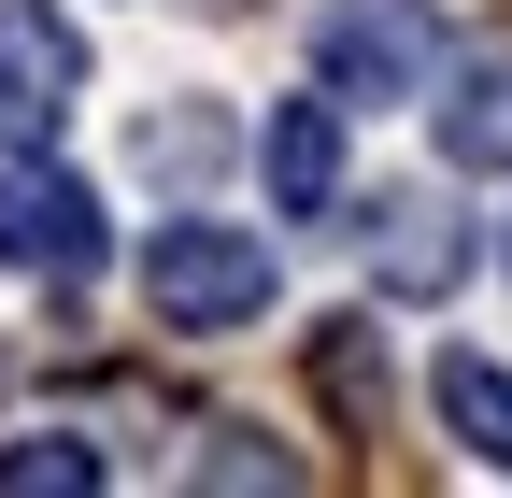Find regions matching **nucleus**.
Listing matches in <instances>:
<instances>
[{"label": "nucleus", "instance_id": "nucleus-2", "mask_svg": "<svg viewBox=\"0 0 512 498\" xmlns=\"http://www.w3.org/2000/svg\"><path fill=\"white\" fill-rule=\"evenodd\" d=\"M427 72H441L427 0H328V29H313V86L328 100H413Z\"/></svg>", "mask_w": 512, "mask_h": 498}, {"label": "nucleus", "instance_id": "nucleus-3", "mask_svg": "<svg viewBox=\"0 0 512 498\" xmlns=\"http://www.w3.org/2000/svg\"><path fill=\"white\" fill-rule=\"evenodd\" d=\"M0 271H43V285H86L100 271V200L57 157H15V171H0Z\"/></svg>", "mask_w": 512, "mask_h": 498}, {"label": "nucleus", "instance_id": "nucleus-5", "mask_svg": "<svg viewBox=\"0 0 512 498\" xmlns=\"http://www.w3.org/2000/svg\"><path fill=\"white\" fill-rule=\"evenodd\" d=\"M86 100V29L43 15V0H0V114L15 129H57Z\"/></svg>", "mask_w": 512, "mask_h": 498}, {"label": "nucleus", "instance_id": "nucleus-6", "mask_svg": "<svg viewBox=\"0 0 512 498\" xmlns=\"http://www.w3.org/2000/svg\"><path fill=\"white\" fill-rule=\"evenodd\" d=\"M342 100H271V129H256V185H271V214H342Z\"/></svg>", "mask_w": 512, "mask_h": 498}, {"label": "nucleus", "instance_id": "nucleus-10", "mask_svg": "<svg viewBox=\"0 0 512 498\" xmlns=\"http://www.w3.org/2000/svg\"><path fill=\"white\" fill-rule=\"evenodd\" d=\"M200 484H299V456H285V442H256V427H214Z\"/></svg>", "mask_w": 512, "mask_h": 498}, {"label": "nucleus", "instance_id": "nucleus-8", "mask_svg": "<svg viewBox=\"0 0 512 498\" xmlns=\"http://www.w3.org/2000/svg\"><path fill=\"white\" fill-rule=\"evenodd\" d=\"M427 385H441V427H456V442H470L484 470H512V370L456 342V356H441V370H427Z\"/></svg>", "mask_w": 512, "mask_h": 498}, {"label": "nucleus", "instance_id": "nucleus-4", "mask_svg": "<svg viewBox=\"0 0 512 498\" xmlns=\"http://www.w3.org/2000/svg\"><path fill=\"white\" fill-rule=\"evenodd\" d=\"M456 271H470V214L441 185H384L370 200V285L384 299H456Z\"/></svg>", "mask_w": 512, "mask_h": 498}, {"label": "nucleus", "instance_id": "nucleus-9", "mask_svg": "<svg viewBox=\"0 0 512 498\" xmlns=\"http://www.w3.org/2000/svg\"><path fill=\"white\" fill-rule=\"evenodd\" d=\"M0 498H100V456L57 442V427L43 442H0Z\"/></svg>", "mask_w": 512, "mask_h": 498}, {"label": "nucleus", "instance_id": "nucleus-1", "mask_svg": "<svg viewBox=\"0 0 512 498\" xmlns=\"http://www.w3.org/2000/svg\"><path fill=\"white\" fill-rule=\"evenodd\" d=\"M143 314L185 328V342L256 328V314H271V242L228 228V214H171V228L143 242Z\"/></svg>", "mask_w": 512, "mask_h": 498}, {"label": "nucleus", "instance_id": "nucleus-11", "mask_svg": "<svg viewBox=\"0 0 512 498\" xmlns=\"http://www.w3.org/2000/svg\"><path fill=\"white\" fill-rule=\"evenodd\" d=\"M498 271H512V214H498Z\"/></svg>", "mask_w": 512, "mask_h": 498}, {"label": "nucleus", "instance_id": "nucleus-7", "mask_svg": "<svg viewBox=\"0 0 512 498\" xmlns=\"http://www.w3.org/2000/svg\"><path fill=\"white\" fill-rule=\"evenodd\" d=\"M441 157L456 171H512V57H456L441 72Z\"/></svg>", "mask_w": 512, "mask_h": 498}]
</instances>
